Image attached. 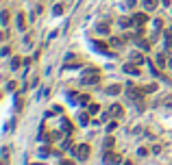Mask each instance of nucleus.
<instances>
[{"label":"nucleus","mask_w":172,"mask_h":165,"mask_svg":"<svg viewBox=\"0 0 172 165\" xmlns=\"http://www.w3.org/2000/svg\"><path fill=\"white\" fill-rule=\"evenodd\" d=\"M79 102H81V104H87V102H89V96H81Z\"/></svg>","instance_id":"nucleus-20"},{"label":"nucleus","mask_w":172,"mask_h":165,"mask_svg":"<svg viewBox=\"0 0 172 165\" xmlns=\"http://www.w3.org/2000/svg\"><path fill=\"white\" fill-rule=\"evenodd\" d=\"M105 91H107L109 96H116V93H120V91H122V85H111V87H107Z\"/></svg>","instance_id":"nucleus-6"},{"label":"nucleus","mask_w":172,"mask_h":165,"mask_svg":"<svg viewBox=\"0 0 172 165\" xmlns=\"http://www.w3.org/2000/svg\"><path fill=\"white\" fill-rule=\"evenodd\" d=\"M157 65H161V68H164V65H166V59H164V57H161V54H159V57H157Z\"/></svg>","instance_id":"nucleus-17"},{"label":"nucleus","mask_w":172,"mask_h":165,"mask_svg":"<svg viewBox=\"0 0 172 165\" xmlns=\"http://www.w3.org/2000/svg\"><path fill=\"white\" fill-rule=\"evenodd\" d=\"M142 4L148 9V11H153V9H157V0H142Z\"/></svg>","instance_id":"nucleus-8"},{"label":"nucleus","mask_w":172,"mask_h":165,"mask_svg":"<svg viewBox=\"0 0 172 165\" xmlns=\"http://www.w3.org/2000/svg\"><path fill=\"white\" fill-rule=\"evenodd\" d=\"M122 157L120 154H113V152H105V163H120Z\"/></svg>","instance_id":"nucleus-2"},{"label":"nucleus","mask_w":172,"mask_h":165,"mask_svg":"<svg viewBox=\"0 0 172 165\" xmlns=\"http://www.w3.org/2000/svg\"><path fill=\"white\" fill-rule=\"evenodd\" d=\"M18 28L24 31V15H18Z\"/></svg>","instance_id":"nucleus-13"},{"label":"nucleus","mask_w":172,"mask_h":165,"mask_svg":"<svg viewBox=\"0 0 172 165\" xmlns=\"http://www.w3.org/2000/svg\"><path fill=\"white\" fill-rule=\"evenodd\" d=\"M131 24H135V22H133V20H127V18H122V20H120V26H122V28H129Z\"/></svg>","instance_id":"nucleus-11"},{"label":"nucleus","mask_w":172,"mask_h":165,"mask_svg":"<svg viewBox=\"0 0 172 165\" xmlns=\"http://www.w3.org/2000/svg\"><path fill=\"white\" fill-rule=\"evenodd\" d=\"M39 154H42V157H48V154H50V150H48V148H42V150H39Z\"/></svg>","instance_id":"nucleus-21"},{"label":"nucleus","mask_w":172,"mask_h":165,"mask_svg":"<svg viewBox=\"0 0 172 165\" xmlns=\"http://www.w3.org/2000/svg\"><path fill=\"white\" fill-rule=\"evenodd\" d=\"M61 130H63V132H72V122L63 120V122H61Z\"/></svg>","instance_id":"nucleus-9"},{"label":"nucleus","mask_w":172,"mask_h":165,"mask_svg":"<svg viewBox=\"0 0 172 165\" xmlns=\"http://www.w3.org/2000/svg\"><path fill=\"white\" fill-rule=\"evenodd\" d=\"M52 13H55V15H61V13H63V7H61V4H57V7L52 9Z\"/></svg>","instance_id":"nucleus-15"},{"label":"nucleus","mask_w":172,"mask_h":165,"mask_svg":"<svg viewBox=\"0 0 172 165\" xmlns=\"http://www.w3.org/2000/svg\"><path fill=\"white\" fill-rule=\"evenodd\" d=\"M89 122V115H85V113H83V115H81V124H87Z\"/></svg>","instance_id":"nucleus-22"},{"label":"nucleus","mask_w":172,"mask_h":165,"mask_svg":"<svg viewBox=\"0 0 172 165\" xmlns=\"http://www.w3.org/2000/svg\"><path fill=\"white\" fill-rule=\"evenodd\" d=\"M122 70H124L127 74H135V76H139V68H137V65H131V63H127Z\"/></svg>","instance_id":"nucleus-4"},{"label":"nucleus","mask_w":172,"mask_h":165,"mask_svg":"<svg viewBox=\"0 0 172 165\" xmlns=\"http://www.w3.org/2000/svg\"><path fill=\"white\" fill-rule=\"evenodd\" d=\"M68 98H70V102H76V100H79V98H76V91H70Z\"/></svg>","instance_id":"nucleus-16"},{"label":"nucleus","mask_w":172,"mask_h":165,"mask_svg":"<svg viewBox=\"0 0 172 165\" xmlns=\"http://www.w3.org/2000/svg\"><path fill=\"white\" fill-rule=\"evenodd\" d=\"M116 128H118V124H116V122H111V124H109V126H107V130H109V132H113Z\"/></svg>","instance_id":"nucleus-19"},{"label":"nucleus","mask_w":172,"mask_h":165,"mask_svg":"<svg viewBox=\"0 0 172 165\" xmlns=\"http://www.w3.org/2000/svg\"><path fill=\"white\" fill-rule=\"evenodd\" d=\"M98 33H105V35H107V33H109V26H107V24H98Z\"/></svg>","instance_id":"nucleus-14"},{"label":"nucleus","mask_w":172,"mask_h":165,"mask_svg":"<svg viewBox=\"0 0 172 165\" xmlns=\"http://www.w3.org/2000/svg\"><path fill=\"white\" fill-rule=\"evenodd\" d=\"M109 113H111L113 118H120V115H122V107H120V104H113V107L109 109Z\"/></svg>","instance_id":"nucleus-7"},{"label":"nucleus","mask_w":172,"mask_h":165,"mask_svg":"<svg viewBox=\"0 0 172 165\" xmlns=\"http://www.w3.org/2000/svg\"><path fill=\"white\" fill-rule=\"evenodd\" d=\"M111 43H113V46H122L124 41H122V39H111Z\"/></svg>","instance_id":"nucleus-24"},{"label":"nucleus","mask_w":172,"mask_h":165,"mask_svg":"<svg viewBox=\"0 0 172 165\" xmlns=\"http://www.w3.org/2000/svg\"><path fill=\"white\" fill-rule=\"evenodd\" d=\"M166 41H168V46H172V26L166 31Z\"/></svg>","instance_id":"nucleus-12"},{"label":"nucleus","mask_w":172,"mask_h":165,"mask_svg":"<svg viewBox=\"0 0 172 165\" xmlns=\"http://www.w3.org/2000/svg\"><path fill=\"white\" fill-rule=\"evenodd\" d=\"M94 48H96L98 52H109V46H107V41H94Z\"/></svg>","instance_id":"nucleus-5"},{"label":"nucleus","mask_w":172,"mask_h":165,"mask_svg":"<svg viewBox=\"0 0 172 165\" xmlns=\"http://www.w3.org/2000/svg\"><path fill=\"white\" fill-rule=\"evenodd\" d=\"M161 2H164V4H168V2H170V0H161Z\"/></svg>","instance_id":"nucleus-26"},{"label":"nucleus","mask_w":172,"mask_h":165,"mask_svg":"<svg viewBox=\"0 0 172 165\" xmlns=\"http://www.w3.org/2000/svg\"><path fill=\"white\" fill-rule=\"evenodd\" d=\"M137 46H142V48H144V50H148V48H150V46H148V43H146V41H137Z\"/></svg>","instance_id":"nucleus-23"},{"label":"nucleus","mask_w":172,"mask_h":165,"mask_svg":"<svg viewBox=\"0 0 172 165\" xmlns=\"http://www.w3.org/2000/svg\"><path fill=\"white\" fill-rule=\"evenodd\" d=\"M61 165H74V163H70V161H63V163H61Z\"/></svg>","instance_id":"nucleus-25"},{"label":"nucleus","mask_w":172,"mask_h":165,"mask_svg":"<svg viewBox=\"0 0 172 165\" xmlns=\"http://www.w3.org/2000/svg\"><path fill=\"white\" fill-rule=\"evenodd\" d=\"M72 154H74L76 159H81V161H85L87 157H89V146H87V143H79V146H74V150H72Z\"/></svg>","instance_id":"nucleus-1"},{"label":"nucleus","mask_w":172,"mask_h":165,"mask_svg":"<svg viewBox=\"0 0 172 165\" xmlns=\"http://www.w3.org/2000/svg\"><path fill=\"white\" fill-rule=\"evenodd\" d=\"M170 68H172V61H170Z\"/></svg>","instance_id":"nucleus-27"},{"label":"nucleus","mask_w":172,"mask_h":165,"mask_svg":"<svg viewBox=\"0 0 172 165\" xmlns=\"http://www.w3.org/2000/svg\"><path fill=\"white\" fill-rule=\"evenodd\" d=\"M133 22H135V24H146V22H148V15H146V13H135V15H133Z\"/></svg>","instance_id":"nucleus-3"},{"label":"nucleus","mask_w":172,"mask_h":165,"mask_svg":"<svg viewBox=\"0 0 172 165\" xmlns=\"http://www.w3.org/2000/svg\"><path fill=\"white\" fill-rule=\"evenodd\" d=\"M98 111H100L98 104H91V107H89V113H98Z\"/></svg>","instance_id":"nucleus-18"},{"label":"nucleus","mask_w":172,"mask_h":165,"mask_svg":"<svg viewBox=\"0 0 172 165\" xmlns=\"http://www.w3.org/2000/svg\"><path fill=\"white\" fill-rule=\"evenodd\" d=\"M131 61H135L137 65H142V63H144V57H142V54H137V52H133V54H131Z\"/></svg>","instance_id":"nucleus-10"}]
</instances>
